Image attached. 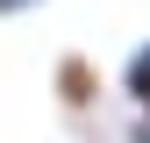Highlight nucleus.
I'll return each mask as SVG.
<instances>
[{
    "instance_id": "2",
    "label": "nucleus",
    "mask_w": 150,
    "mask_h": 143,
    "mask_svg": "<svg viewBox=\"0 0 150 143\" xmlns=\"http://www.w3.org/2000/svg\"><path fill=\"white\" fill-rule=\"evenodd\" d=\"M122 93H129V107L150 122V43L129 50V64H122Z\"/></svg>"
},
{
    "instance_id": "3",
    "label": "nucleus",
    "mask_w": 150,
    "mask_h": 143,
    "mask_svg": "<svg viewBox=\"0 0 150 143\" xmlns=\"http://www.w3.org/2000/svg\"><path fill=\"white\" fill-rule=\"evenodd\" d=\"M43 0H0V22H14V14H36Z\"/></svg>"
},
{
    "instance_id": "1",
    "label": "nucleus",
    "mask_w": 150,
    "mask_h": 143,
    "mask_svg": "<svg viewBox=\"0 0 150 143\" xmlns=\"http://www.w3.org/2000/svg\"><path fill=\"white\" fill-rule=\"evenodd\" d=\"M57 100L71 107V115H86V107L100 100V72H93V57H79V50L57 57Z\"/></svg>"
},
{
    "instance_id": "4",
    "label": "nucleus",
    "mask_w": 150,
    "mask_h": 143,
    "mask_svg": "<svg viewBox=\"0 0 150 143\" xmlns=\"http://www.w3.org/2000/svg\"><path fill=\"white\" fill-rule=\"evenodd\" d=\"M129 136H136V143H150V122H143V115H136V129H129Z\"/></svg>"
}]
</instances>
